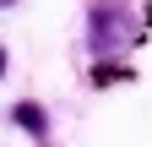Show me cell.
Returning a JSON list of instances; mask_svg holds the SVG:
<instances>
[{"label": "cell", "mask_w": 152, "mask_h": 147, "mask_svg": "<svg viewBox=\"0 0 152 147\" xmlns=\"http://www.w3.org/2000/svg\"><path fill=\"white\" fill-rule=\"evenodd\" d=\"M147 22H152V6L147 11H130L125 0H92V11H87V44H92L98 60H109V54L141 44L147 38Z\"/></svg>", "instance_id": "obj_1"}, {"label": "cell", "mask_w": 152, "mask_h": 147, "mask_svg": "<svg viewBox=\"0 0 152 147\" xmlns=\"http://www.w3.org/2000/svg\"><path fill=\"white\" fill-rule=\"evenodd\" d=\"M11 125H16V131H27L33 142H49V109L38 104V98H22V104H11Z\"/></svg>", "instance_id": "obj_2"}, {"label": "cell", "mask_w": 152, "mask_h": 147, "mask_svg": "<svg viewBox=\"0 0 152 147\" xmlns=\"http://www.w3.org/2000/svg\"><path fill=\"white\" fill-rule=\"evenodd\" d=\"M87 82H92V87H120V82H136V71H130V65H120V60H98Z\"/></svg>", "instance_id": "obj_3"}, {"label": "cell", "mask_w": 152, "mask_h": 147, "mask_svg": "<svg viewBox=\"0 0 152 147\" xmlns=\"http://www.w3.org/2000/svg\"><path fill=\"white\" fill-rule=\"evenodd\" d=\"M6 65H11V60H6V44H0V76H6Z\"/></svg>", "instance_id": "obj_4"}, {"label": "cell", "mask_w": 152, "mask_h": 147, "mask_svg": "<svg viewBox=\"0 0 152 147\" xmlns=\"http://www.w3.org/2000/svg\"><path fill=\"white\" fill-rule=\"evenodd\" d=\"M11 6H22V0H0V11H11Z\"/></svg>", "instance_id": "obj_5"}]
</instances>
